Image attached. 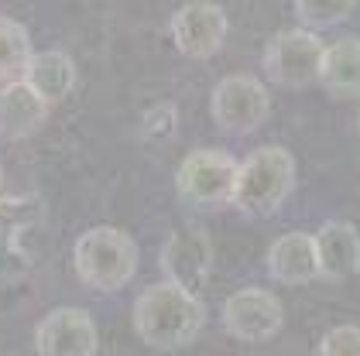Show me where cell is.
Returning <instances> with one entry per match:
<instances>
[{"label": "cell", "instance_id": "1", "mask_svg": "<svg viewBox=\"0 0 360 356\" xmlns=\"http://www.w3.org/2000/svg\"><path fill=\"white\" fill-rule=\"evenodd\" d=\"M206 322V308L199 295L179 284H151L134 301V329L155 350H182L189 346Z\"/></svg>", "mask_w": 360, "mask_h": 356}, {"label": "cell", "instance_id": "2", "mask_svg": "<svg viewBox=\"0 0 360 356\" xmlns=\"http://www.w3.org/2000/svg\"><path fill=\"white\" fill-rule=\"evenodd\" d=\"M292 189H295V158L285 147L268 144L248 154L244 164H237L230 202L248 216H275Z\"/></svg>", "mask_w": 360, "mask_h": 356}, {"label": "cell", "instance_id": "3", "mask_svg": "<svg viewBox=\"0 0 360 356\" xmlns=\"http://www.w3.org/2000/svg\"><path fill=\"white\" fill-rule=\"evenodd\" d=\"M76 274L93 291H120L138 271V244L117 226H93L76 240L72 250Z\"/></svg>", "mask_w": 360, "mask_h": 356}, {"label": "cell", "instance_id": "4", "mask_svg": "<svg viewBox=\"0 0 360 356\" xmlns=\"http://www.w3.org/2000/svg\"><path fill=\"white\" fill-rule=\"evenodd\" d=\"M323 55H326V41L319 34H312L305 27L278 31L264 48V72H268V79L285 89H302L319 79Z\"/></svg>", "mask_w": 360, "mask_h": 356}, {"label": "cell", "instance_id": "5", "mask_svg": "<svg viewBox=\"0 0 360 356\" xmlns=\"http://www.w3.org/2000/svg\"><path fill=\"white\" fill-rule=\"evenodd\" d=\"M210 110L217 127L226 134H250L257 131L268 113H271V96L264 89V82L254 76H226L217 82L213 96H210Z\"/></svg>", "mask_w": 360, "mask_h": 356}, {"label": "cell", "instance_id": "6", "mask_svg": "<svg viewBox=\"0 0 360 356\" xmlns=\"http://www.w3.org/2000/svg\"><path fill=\"white\" fill-rule=\"evenodd\" d=\"M237 182V161L217 151V147H199L189 158H182L175 171V189L182 199H189L195 206H220L230 202Z\"/></svg>", "mask_w": 360, "mask_h": 356}, {"label": "cell", "instance_id": "7", "mask_svg": "<svg viewBox=\"0 0 360 356\" xmlns=\"http://www.w3.org/2000/svg\"><path fill=\"white\" fill-rule=\"evenodd\" d=\"M41 219L38 195H0V277H21L31 271V250L25 237Z\"/></svg>", "mask_w": 360, "mask_h": 356}, {"label": "cell", "instance_id": "8", "mask_svg": "<svg viewBox=\"0 0 360 356\" xmlns=\"http://www.w3.org/2000/svg\"><path fill=\"white\" fill-rule=\"evenodd\" d=\"M281 326H285V308L264 288H240L223 301V329L244 343H264Z\"/></svg>", "mask_w": 360, "mask_h": 356}, {"label": "cell", "instance_id": "9", "mask_svg": "<svg viewBox=\"0 0 360 356\" xmlns=\"http://www.w3.org/2000/svg\"><path fill=\"white\" fill-rule=\"evenodd\" d=\"M172 41L189 58H210L226 41V11L210 0L182 4L172 18Z\"/></svg>", "mask_w": 360, "mask_h": 356}, {"label": "cell", "instance_id": "10", "mask_svg": "<svg viewBox=\"0 0 360 356\" xmlns=\"http://www.w3.org/2000/svg\"><path fill=\"white\" fill-rule=\"evenodd\" d=\"M213 268V244L202 230H179L162 246V271L168 284H179L186 291H199Z\"/></svg>", "mask_w": 360, "mask_h": 356}, {"label": "cell", "instance_id": "11", "mask_svg": "<svg viewBox=\"0 0 360 356\" xmlns=\"http://www.w3.org/2000/svg\"><path fill=\"white\" fill-rule=\"evenodd\" d=\"M38 356H93L96 326L83 308H56L34 329Z\"/></svg>", "mask_w": 360, "mask_h": 356}, {"label": "cell", "instance_id": "12", "mask_svg": "<svg viewBox=\"0 0 360 356\" xmlns=\"http://www.w3.org/2000/svg\"><path fill=\"white\" fill-rule=\"evenodd\" d=\"M316 244V261H319V277L343 281L360 271V233L354 223L330 219L312 233Z\"/></svg>", "mask_w": 360, "mask_h": 356}, {"label": "cell", "instance_id": "13", "mask_svg": "<svg viewBox=\"0 0 360 356\" xmlns=\"http://www.w3.org/2000/svg\"><path fill=\"white\" fill-rule=\"evenodd\" d=\"M49 117V103L28 82H11L0 89V140L31 137Z\"/></svg>", "mask_w": 360, "mask_h": 356}, {"label": "cell", "instance_id": "14", "mask_svg": "<svg viewBox=\"0 0 360 356\" xmlns=\"http://www.w3.org/2000/svg\"><path fill=\"white\" fill-rule=\"evenodd\" d=\"M268 274L281 284H305L319 277L316 244L309 233H285L268 246Z\"/></svg>", "mask_w": 360, "mask_h": 356}, {"label": "cell", "instance_id": "15", "mask_svg": "<svg viewBox=\"0 0 360 356\" xmlns=\"http://www.w3.org/2000/svg\"><path fill=\"white\" fill-rule=\"evenodd\" d=\"M31 89L52 107L58 100H65L69 93H72V86H76V65H72V58L65 52H56V48H49V52H34L28 62V72H25V79Z\"/></svg>", "mask_w": 360, "mask_h": 356}, {"label": "cell", "instance_id": "16", "mask_svg": "<svg viewBox=\"0 0 360 356\" xmlns=\"http://www.w3.org/2000/svg\"><path fill=\"white\" fill-rule=\"evenodd\" d=\"M319 82L340 100L360 96V38H336L326 45Z\"/></svg>", "mask_w": 360, "mask_h": 356}, {"label": "cell", "instance_id": "17", "mask_svg": "<svg viewBox=\"0 0 360 356\" xmlns=\"http://www.w3.org/2000/svg\"><path fill=\"white\" fill-rule=\"evenodd\" d=\"M31 34L14 18H0V82H21L31 62Z\"/></svg>", "mask_w": 360, "mask_h": 356}, {"label": "cell", "instance_id": "18", "mask_svg": "<svg viewBox=\"0 0 360 356\" xmlns=\"http://www.w3.org/2000/svg\"><path fill=\"white\" fill-rule=\"evenodd\" d=\"M354 14V0H295V18L302 21L305 31H319L347 21Z\"/></svg>", "mask_w": 360, "mask_h": 356}, {"label": "cell", "instance_id": "19", "mask_svg": "<svg viewBox=\"0 0 360 356\" xmlns=\"http://www.w3.org/2000/svg\"><path fill=\"white\" fill-rule=\"evenodd\" d=\"M319 356H360V326H336L319 339Z\"/></svg>", "mask_w": 360, "mask_h": 356}, {"label": "cell", "instance_id": "20", "mask_svg": "<svg viewBox=\"0 0 360 356\" xmlns=\"http://www.w3.org/2000/svg\"><path fill=\"white\" fill-rule=\"evenodd\" d=\"M144 137H172L175 134V107H155L144 117Z\"/></svg>", "mask_w": 360, "mask_h": 356}, {"label": "cell", "instance_id": "21", "mask_svg": "<svg viewBox=\"0 0 360 356\" xmlns=\"http://www.w3.org/2000/svg\"><path fill=\"white\" fill-rule=\"evenodd\" d=\"M0 182H4V168H0Z\"/></svg>", "mask_w": 360, "mask_h": 356}]
</instances>
